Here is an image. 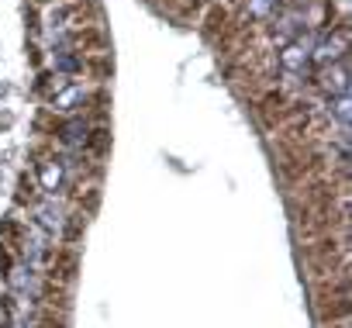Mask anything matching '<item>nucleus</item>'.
I'll list each match as a JSON object with an SVG mask.
<instances>
[{
  "mask_svg": "<svg viewBox=\"0 0 352 328\" xmlns=\"http://www.w3.org/2000/svg\"><path fill=\"white\" fill-rule=\"evenodd\" d=\"M73 270H76V256L73 252H59L56 263H52V276H73Z\"/></svg>",
  "mask_w": 352,
  "mask_h": 328,
  "instance_id": "2",
  "label": "nucleus"
},
{
  "mask_svg": "<svg viewBox=\"0 0 352 328\" xmlns=\"http://www.w3.org/2000/svg\"><path fill=\"white\" fill-rule=\"evenodd\" d=\"M87 121L83 118H73V121H66L63 128H59V135H63V142H69V145H87Z\"/></svg>",
  "mask_w": 352,
  "mask_h": 328,
  "instance_id": "1",
  "label": "nucleus"
}]
</instances>
